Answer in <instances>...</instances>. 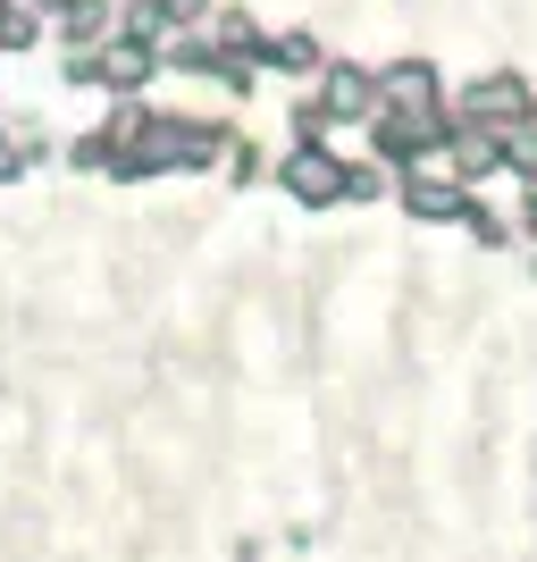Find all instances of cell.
<instances>
[{"mask_svg": "<svg viewBox=\"0 0 537 562\" xmlns=\"http://www.w3.org/2000/svg\"><path fill=\"white\" fill-rule=\"evenodd\" d=\"M437 143H454L437 110H387V117H378V151H387V160H403V168L421 160V151H437Z\"/></svg>", "mask_w": 537, "mask_h": 562, "instance_id": "6da1fadb", "label": "cell"}, {"mask_svg": "<svg viewBox=\"0 0 537 562\" xmlns=\"http://www.w3.org/2000/svg\"><path fill=\"white\" fill-rule=\"evenodd\" d=\"M403 211L445 227V218H470V193L454 186V177H403Z\"/></svg>", "mask_w": 537, "mask_h": 562, "instance_id": "7a4b0ae2", "label": "cell"}, {"mask_svg": "<svg viewBox=\"0 0 537 562\" xmlns=\"http://www.w3.org/2000/svg\"><path fill=\"white\" fill-rule=\"evenodd\" d=\"M286 186H294V202H336V193H345V168L327 160L320 143H303V151L286 160Z\"/></svg>", "mask_w": 537, "mask_h": 562, "instance_id": "3957f363", "label": "cell"}, {"mask_svg": "<svg viewBox=\"0 0 537 562\" xmlns=\"http://www.w3.org/2000/svg\"><path fill=\"white\" fill-rule=\"evenodd\" d=\"M470 117H479V126H521V117H529V85H521V76L470 85Z\"/></svg>", "mask_w": 537, "mask_h": 562, "instance_id": "277c9868", "label": "cell"}, {"mask_svg": "<svg viewBox=\"0 0 537 562\" xmlns=\"http://www.w3.org/2000/svg\"><path fill=\"white\" fill-rule=\"evenodd\" d=\"M370 101H378V85L361 68H327V85H320V110L327 117H370Z\"/></svg>", "mask_w": 537, "mask_h": 562, "instance_id": "5b68a950", "label": "cell"}, {"mask_svg": "<svg viewBox=\"0 0 537 562\" xmlns=\"http://www.w3.org/2000/svg\"><path fill=\"white\" fill-rule=\"evenodd\" d=\"M152 68H160V50H143V34H126V43H110V59H101V85L126 93V85H143Z\"/></svg>", "mask_w": 537, "mask_h": 562, "instance_id": "8992f818", "label": "cell"}, {"mask_svg": "<svg viewBox=\"0 0 537 562\" xmlns=\"http://www.w3.org/2000/svg\"><path fill=\"white\" fill-rule=\"evenodd\" d=\"M378 93L395 101V110H428V101H437V76H428L421 59H403V68H387V76H378Z\"/></svg>", "mask_w": 537, "mask_h": 562, "instance_id": "52a82bcc", "label": "cell"}, {"mask_svg": "<svg viewBox=\"0 0 537 562\" xmlns=\"http://www.w3.org/2000/svg\"><path fill=\"white\" fill-rule=\"evenodd\" d=\"M260 59H278L286 76H311V68H320V43H311V34H278V43L260 50Z\"/></svg>", "mask_w": 537, "mask_h": 562, "instance_id": "ba28073f", "label": "cell"}, {"mask_svg": "<svg viewBox=\"0 0 537 562\" xmlns=\"http://www.w3.org/2000/svg\"><path fill=\"white\" fill-rule=\"evenodd\" d=\"M454 160H462V177H488V168H495V143L488 135H454Z\"/></svg>", "mask_w": 537, "mask_h": 562, "instance_id": "9c48e42d", "label": "cell"}, {"mask_svg": "<svg viewBox=\"0 0 537 562\" xmlns=\"http://www.w3.org/2000/svg\"><path fill=\"white\" fill-rule=\"evenodd\" d=\"M504 160H513L521 177H537V126H529V117H521L513 135H504Z\"/></svg>", "mask_w": 537, "mask_h": 562, "instance_id": "30bf717a", "label": "cell"}, {"mask_svg": "<svg viewBox=\"0 0 537 562\" xmlns=\"http://www.w3.org/2000/svg\"><path fill=\"white\" fill-rule=\"evenodd\" d=\"M529 235H537V193H529Z\"/></svg>", "mask_w": 537, "mask_h": 562, "instance_id": "8fae6325", "label": "cell"}, {"mask_svg": "<svg viewBox=\"0 0 537 562\" xmlns=\"http://www.w3.org/2000/svg\"><path fill=\"white\" fill-rule=\"evenodd\" d=\"M43 9H59V18H68V0H43Z\"/></svg>", "mask_w": 537, "mask_h": 562, "instance_id": "7c38bea8", "label": "cell"}]
</instances>
